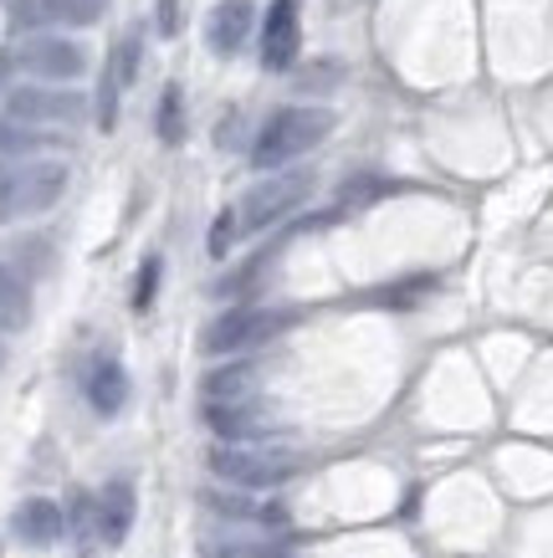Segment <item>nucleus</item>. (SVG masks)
Segmentation results:
<instances>
[{"label":"nucleus","instance_id":"nucleus-1","mask_svg":"<svg viewBox=\"0 0 553 558\" xmlns=\"http://www.w3.org/2000/svg\"><path fill=\"white\" fill-rule=\"evenodd\" d=\"M328 134H334V113H328V108H277L267 119V129H262V138H256L252 165L277 174L282 165H292L298 154L318 149Z\"/></svg>","mask_w":553,"mask_h":558},{"label":"nucleus","instance_id":"nucleus-2","mask_svg":"<svg viewBox=\"0 0 553 558\" xmlns=\"http://www.w3.org/2000/svg\"><path fill=\"white\" fill-rule=\"evenodd\" d=\"M298 313L292 307H231L205 328L201 349L205 354H236V349H256V343L277 339L282 328H292Z\"/></svg>","mask_w":553,"mask_h":558},{"label":"nucleus","instance_id":"nucleus-3","mask_svg":"<svg viewBox=\"0 0 553 558\" xmlns=\"http://www.w3.org/2000/svg\"><path fill=\"white\" fill-rule=\"evenodd\" d=\"M313 195V170H277L262 185H252V195L241 201V231H267L282 216H292L302 201Z\"/></svg>","mask_w":553,"mask_h":558},{"label":"nucleus","instance_id":"nucleus-4","mask_svg":"<svg viewBox=\"0 0 553 558\" xmlns=\"http://www.w3.org/2000/svg\"><path fill=\"white\" fill-rule=\"evenodd\" d=\"M211 472L231 487H277L298 472L292 457H267V451H247V446H216L211 451Z\"/></svg>","mask_w":553,"mask_h":558},{"label":"nucleus","instance_id":"nucleus-5","mask_svg":"<svg viewBox=\"0 0 553 558\" xmlns=\"http://www.w3.org/2000/svg\"><path fill=\"white\" fill-rule=\"evenodd\" d=\"M11 62L21 72H32V77H47V83H72V77L87 72V51L77 41H62V36H32V41L16 47Z\"/></svg>","mask_w":553,"mask_h":558},{"label":"nucleus","instance_id":"nucleus-6","mask_svg":"<svg viewBox=\"0 0 553 558\" xmlns=\"http://www.w3.org/2000/svg\"><path fill=\"white\" fill-rule=\"evenodd\" d=\"M62 190H68V165H57V159L21 165L11 180V216H41L62 201Z\"/></svg>","mask_w":553,"mask_h":558},{"label":"nucleus","instance_id":"nucleus-7","mask_svg":"<svg viewBox=\"0 0 553 558\" xmlns=\"http://www.w3.org/2000/svg\"><path fill=\"white\" fill-rule=\"evenodd\" d=\"M5 113L11 123H72L83 113V98L68 87H11Z\"/></svg>","mask_w":553,"mask_h":558},{"label":"nucleus","instance_id":"nucleus-8","mask_svg":"<svg viewBox=\"0 0 553 558\" xmlns=\"http://www.w3.org/2000/svg\"><path fill=\"white\" fill-rule=\"evenodd\" d=\"M298 47H302L298 5H292V0H277L267 11V26H262V68L267 72L292 68V62H298Z\"/></svg>","mask_w":553,"mask_h":558},{"label":"nucleus","instance_id":"nucleus-9","mask_svg":"<svg viewBox=\"0 0 553 558\" xmlns=\"http://www.w3.org/2000/svg\"><path fill=\"white\" fill-rule=\"evenodd\" d=\"M11 527H16V538L26 543V548H51V543L62 538L68 518H62V508L47 502V497H26L16 508V518H11Z\"/></svg>","mask_w":553,"mask_h":558},{"label":"nucleus","instance_id":"nucleus-10","mask_svg":"<svg viewBox=\"0 0 553 558\" xmlns=\"http://www.w3.org/2000/svg\"><path fill=\"white\" fill-rule=\"evenodd\" d=\"M252 0H220L216 11H211V26H205V36H211V51L216 57H231L236 47H247V36H252Z\"/></svg>","mask_w":553,"mask_h":558},{"label":"nucleus","instance_id":"nucleus-11","mask_svg":"<svg viewBox=\"0 0 553 558\" xmlns=\"http://www.w3.org/2000/svg\"><path fill=\"white\" fill-rule=\"evenodd\" d=\"M134 487L129 482H108V487L98 492V538L108 543V548H118V543L129 538V527H134Z\"/></svg>","mask_w":553,"mask_h":558},{"label":"nucleus","instance_id":"nucleus-12","mask_svg":"<svg viewBox=\"0 0 553 558\" xmlns=\"http://www.w3.org/2000/svg\"><path fill=\"white\" fill-rule=\"evenodd\" d=\"M256 369L252 364H226V369L205 374V405H252Z\"/></svg>","mask_w":553,"mask_h":558},{"label":"nucleus","instance_id":"nucleus-13","mask_svg":"<svg viewBox=\"0 0 553 558\" xmlns=\"http://www.w3.org/2000/svg\"><path fill=\"white\" fill-rule=\"evenodd\" d=\"M87 400H93V410H98V415H118V410H123V400H129V374L118 369L113 359H108V364H98V369H93V379H87Z\"/></svg>","mask_w":553,"mask_h":558},{"label":"nucleus","instance_id":"nucleus-14","mask_svg":"<svg viewBox=\"0 0 553 558\" xmlns=\"http://www.w3.org/2000/svg\"><path fill=\"white\" fill-rule=\"evenodd\" d=\"M205 421H211V430H216L226 446H241V440H252L256 430H262L256 405H205Z\"/></svg>","mask_w":553,"mask_h":558},{"label":"nucleus","instance_id":"nucleus-15","mask_svg":"<svg viewBox=\"0 0 553 558\" xmlns=\"http://www.w3.org/2000/svg\"><path fill=\"white\" fill-rule=\"evenodd\" d=\"M139 57H144V32H129L123 41L113 47V57H108V68H103V77L123 93V87H134V77H139Z\"/></svg>","mask_w":553,"mask_h":558},{"label":"nucleus","instance_id":"nucleus-16","mask_svg":"<svg viewBox=\"0 0 553 558\" xmlns=\"http://www.w3.org/2000/svg\"><path fill=\"white\" fill-rule=\"evenodd\" d=\"M154 134H159V144H180L184 138V93H180V83L165 87L159 113H154Z\"/></svg>","mask_w":553,"mask_h":558},{"label":"nucleus","instance_id":"nucleus-17","mask_svg":"<svg viewBox=\"0 0 553 558\" xmlns=\"http://www.w3.org/2000/svg\"><path fill=\"white\" fill-rule=\"evenodd\" d=\"M26 318H32V298H26V282H21L16 271H0V323H5V328H21Z\"/></svg>","mask_w":553,"mask_h":558},{"label":"nucleus","instance_id":"nucleus-18","mask_svg":"<svg viewBox=\"0 0 553 558\" xmlns=\"http://www.w3.org/2000/svg\"><path fill=\"white\" fill-rule=\"evenodd\" d=\"M425 292H436V277H405V282H389V288H380L369 303L380 307H416Z\"/></svg>","mask_w":553,"mask_h":558},{"label":"nucleus","instance_id":"nucleus-19","mask_svg":"<svg viewBox=\"0 0 553 558\" xmlns=\"http://www.w3.org/2000/svg\"><path fill=\"white\" fill-rule=\"evenodd\" d=\"M103 5L108 0H41V11L51 21H62V26H93L103 16Z\"/></svg>","mask_w":553,"mask_h":558},{"label":"nucleus","instance_id":"nucleus-20","mask_svg":"<svg viewBox=\"0 0 553 558\" xmlns=\"http://www.w3.org/2000/svg\"><path fill=\"white\" fill-rule=\"evenodd\" d=\"M389 190H395V180H380V174H364V180H349V185H344V195H338V210H353V205L380 201V195H389Z\"/></svg>","mask_w":553,"mask_h":558},{"label":"nucleus","instance_id":"nucleus-21","mask_svg":"<svg viewBox=\"0 0 553 558\" xmlns=\"http://www.w3.org/2000/svg\"><path fill=\"white\" fill-rule=\"evenodd\" d=\"M159 277H165V262H159V256H144V267H139V277H134V313H149L154 307Z\"/></svg>","mask_w":553,"mask_h":558},{"label":"nucleus","instance_id":"nucleus-22","mask_svg":"<svg viewBox=\"0 0 553 558\" xmlns=\"http://www.w3.org/2000/svg\"><path fill=\"white\" fill-rule=\"evenodd\" d=\"M205 558H292V548H272V543H211Z\"/></svg>","mask_w":553,"mask_h":558},{"label":"nucleus","instance_id":"nucleus-23","mask_svg":"<svg viewBox=\"0 0 553 558\" xmlns=\"http://www.w3.org/2000/svg\"><path fill=\"white\" fill-rule=\"evenodd\" d=\"M241 236V220L236 210H220L216 226H211V256H231V241Z\"/></svg>","mask_w":553,"mask_h":558},{"label":"nucleus","instance_id":"nucleus-24","mask_svg":"<svg viewBox=\"0 0 553 558\" xmlns=\"http://www.w3.org/2000/svg\"><path fill=\"white\" fill-rule=\"evenodd\" d=\"M41 138L26 134V129H16L11 119H0V154H32Z\"/></svg>","mask_w":553,"mask_h":558},{"label":"nucleus","instance_id":"nucleus-25","mask_svg":"<svg viewBox=\"0 0 553 558\" xmlns=\"http://www.w3.org/2000/svg\"><path fill=\"white\" fill-rule=\"evenodd\" d=\"M98 129L103 134H113L118 129V87L103 77V87H98Z\"/></svg>","mask_w":553,"mask_h":558},{"label":"nucleus","instance_id":"nucleus-26","mask_svg":"<svg viewBox=\"0 0 553 558\" xmlns=\"http://www.w3.org/2000/svg\"><path fill=\"white\" fill-rule=\"evenodd\" d=\"M180 32V0H159V36Z\"/></svg>","mask_w":553,"mask_h":558},{"label":"nucleus","instance_id":"nucleus-27","mask_svg":"<svg viewBox=\"0 0 553 558\" xmlns=\"http://www.w3.org/2000/svg\"><path fill=\"white\" fill-rule=\"evenodd\" d=\"M11 180H16V170L0 165V220H11Z\"/></svg>","mask_w":553,"mask_h":558},{"label":"nucleus","instance_id":"nucleus-28","mask_svg":"<svg viewBox=\"0 0 553 558\" xmlns=\"http://www.w3.org/2000/svg\"><path fill=\"white\" fill-rule=\"evenodd\" d=\"M5 68H11V62H5V57H0V77H5Z\"/></svg>","mask_w":553,"mask_h":558},{"label":"nucleus","instance_id":"nucleus-29","mask_svg":"<svg viewBox=\"0 0 553 558\" xmlns=\"http://www.w3.org/2000/svg\"><path fill=\"white\" fill-rule=\"evenodd\" d=\"M87 558H98V554H87Z\"/></svg>","mask_w":553,"mask_h":558}]
</instances>
